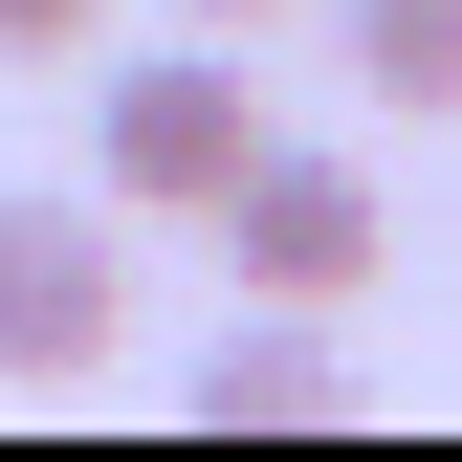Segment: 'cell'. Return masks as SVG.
<instances>
[{
	"label": "cell",
	"instance_id": "7a4b0ae2",
	"mask_svg": "<svg viewBox=\"0 0 462 462\" xmlns=\"http://www.w3.org/2000/svg\"><path fill=\"white\" fill-rule=\"evenodd\" d=\"M374 243H396V220H374L353 154H286V133H264L243 177H220V264H243V309H353Z\"/></svg>",
	"mask_w": 462,
	"mask_h": 462
},
{
	"label": "cell",
	"instance_id": "52a82bcc",
	"mask_svg": "<svg viewBox=\"0 0 462 462\" xmlns=\"http://www.w3.org/2000/svg\"><path fill=\"white\" fill-rule=\"evenodd\" d=\"M199 23H264V0H199Z\"/></svg>",
	"mask_w": 462,
	"mask_h": 462
},
{
	"label": "cell",
	"instance_id": "8992f818",
	"mask_svg": "<svg viewBox=\"0 0 462 462\" xmlns=\"http://www.w3.org/2000/svg\"><path fill=\"white\" fill-rule=\"evenodd\" d=\"M110 44V0H0V67H88Z\"/></svg>",
	"mask_w": 462,
	"mask_h": 462
},
{
	"label": "cell",
	"instance_id": "3957f363",
	"mask_svg": "<svg viewBox=\"0 0 462 462\" xmlns=\"http://www.w3.org/2000/svg\"><path fill=\"white\" fill-rule=\"evenodd\" d=\"M133 330V243L110 199H0V374H88Z\"/></svg>",
	"mask_w": 462,
	"mask_h": 462
},
{
	"label": "cell",
	"instance_id": "6da1fadb",
	"mask_svg": "<svg viewBox=\"0 0 462 462\" xmlns=\"http://www.w3.org/2000/svg\"><path fill=\"white\" fill-rule=\"evenodd\" d=\"M88 154H110V220H220V177L264 154V88L220 44H154V67H110Z\"/></svg>",
	"mask_w": 462,
	"mask_h": 462
},
{
	"label": "cell",
	"instance_id": "277c9868",
	"mask_svg": "<svg viewBox=\"0 0 462 462\" xmlns=\"http://www.w3.org/2000/svg\"><path fill=\"white\" fill-rule=\"evenodd\" d=\"M199 419L220 440H286V419H353V353H330V309H243V330H220V353H199Z\"/></svg>",
	"mask_w": 462,
	"mask_h": 462
},
{
	"label": "cell",
	"instance_id": "5b68a950",
	"mask_svg": "<svg viewBox=\"0 0 462 462\" xmlns=\"http://www.w3.org/2000/svg\"><path fill=\"white\" fill-rule=\"evenodd\" d=\"M330 23H353V88L374 110H419V133L462 110V0H330Z\"/></svg>",
	"mask_w": 462,
	"mask_h": 462
}]
</instances>
